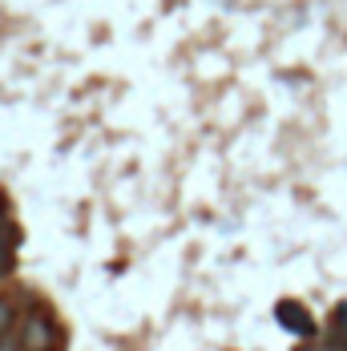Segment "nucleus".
<instances>
[{
    "label": "nucleus",
    "instance_id": "1",
    "mask_svg": "<svg viewBox=\"0 0 347 351\" xmlns=\"http://www.w3.org/2000/svg\"><path fill=\"white\" fill-rule=\"evenodd\" d=\"M61 348V331L49 315H29L21 327V351H57Z\"/></svg>",
    "mask_w": 347,
    "mask_h": 351
},
{
    "label": "nucleus",
    "instance_id": "2",
    "mask_svg": "<svg viewBox=\"0 0 347 351\" xmlns=\"http://www.w3.org/2000/svg\"><path fill=\"white\" fill-rule=\"evenodd\" d=\"M278 323L287 327V331H295V335H311L315 331V319H311V311L303 307V303H278Z\"/></svg>",
    "mask_w": 347,
    "mask_h": 351
},
{
    "label": "nucleus",
    "instance_id": "3",
    "mask_svg": "<svg viewBox=\"0 0 347 351\" xmlns=\"http://www.w3.org/2000/svg\"><path fill=\"white\" fill-rule=\"evenodd\" d=\"M12 323H16V303L8 295H0V339L12 331Z\"/></svg>",
    "mask_w": 347,
    "mask_h": 351
},
{
    "label": "nucleus",
    "instance_id": "4",
    "mask_svg": "<svg viewBox=\"0 0 347 351\" xmlns=\"http://www.w3.org/2000/svg\"><path fill=\"white\" fill-rule=\"evenodd\" d=\"M0 351H21V343H12V339L4 335V339H0Z\"/></svg>",
    "mask_w": 347,
    "mask_h": 351
}]
</instances>
